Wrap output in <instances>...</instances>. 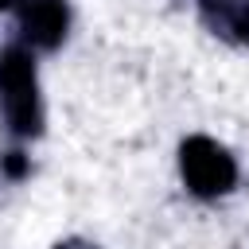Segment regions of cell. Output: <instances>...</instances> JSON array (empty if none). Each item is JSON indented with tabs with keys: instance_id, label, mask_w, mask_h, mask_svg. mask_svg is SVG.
Listing matches in <instances>:
<instances>
[{
	"instance_id": "52a82bcc",
	"label": "cell",
	"mask_w": 249,
	"mask_h": 249,
	"mask_svg": "<svg viewBox=\"0 0 249 249\" xmlns=\"http://www.w3.org/2000/svg\"><path fill=\"white\" fill-rule=\"evenodd\" d=\"M0 8H16V0H0Z\"/></svg>"
},
{
	"instance_id": "277c9868",
	"label": "cell",
	"mask_w": 249,
	"mask_h": 249,
	"mask_svg": "<svg viewBox=\"0 0 249 249\" xmlns=\"http://www.w3.org/2000/svg\"><path fill=\"white\" fill-rule=\"evenodd\" d=\"M198 16L218 39L249 47V0H198Z\"/></svg>"
},
{
	"instance_id": "8992f818",
	"label": "cell",
	"mask_w": 249,
	"mask_h": 249,
	"mask_svg": "<svg viewBox=\"0 0 249 249\" xmlns=\"http://www.w3.org/2000/svg\"><path fill=\"white\" fill-rule=\"evenodd\" d=\"M54 249H97V245H89V241H78V237H70V241H58Z\"/></svg>"
},
{
	"instance_id": "5b68a950",
	"label": "cell",
	"mask_w": 249,
	"mask_h": 249,
	"mask_svg": "<svg viewBox=\"0 0 249 249\" xmlns=\"http://www.w3.org/2000/svg\"><path fill=\"white\" fill-rule=\"evenodd\" d=\"M4 171H8L12 179H19V175L27 171V160H23V152H8V156H4Z\"/></svg>"
},
{
	"instance_id": "3957f363",
	"label": "cell",
	"mask_w": 249,
	"mask_h": 249,
	"mask_svg": "<svg viewBox=\"0 0 249 249\" xmlns=\"http://www.w3.org/2000/svg\"><path fill=\"white\" fill-rule=\"evenodd\" d=\"M16 16L23 39L39 51H54L70 31V8L62 0H16Z\"/></svg>"
},
{
	"instance_id": "6da1fadb",
	"label": "cell",
	"mask_w": 249,
	"mask_h": 249,
	"mask_svg": "<svg viewBox=\"0 0 249 249\" xmlns=\"http://www.w3.org/2000/svg\"><path fill=\"white\" fill-rule=\"evenodd\" d=\"M0 113L8 132L39 136L43 132V101H39V74L27 47L0 51Z\"/></svg>"
},
{
	"instance_id": "7a4b0ae2",
	"label": "cell",
	"mask_w": 249,
	"mask_h": 249,
	"mask_svg": "<svg viewBox=\"0 0 249 249\" xmlns=\"http://www.w3.org/2000/svg\"><path fill=\"white\" fill-rule=\"evenodd\" d=\"M179 171H183V183L191 195L198 198H218V195H230L233 183H237V163L233 156L210 140V136H187L179 144Z\"/></svg>"
}]
</instances>
